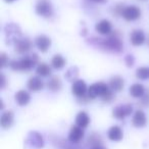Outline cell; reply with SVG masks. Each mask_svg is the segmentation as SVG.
Masks as SVG:
<instances>
[{
  "mask_svg": "<svg viewBox=\"0 0 149 149\" xmlns=\"http://www.w3.org/2000/svg\"><path fill=\"white\" fill-rule=\"evenodd\" d=\"M0 64H1V68H5L8 64V56L4 53V52H1L0 53Z\"/></svg>",
  "mask_w": 149,
  "mask_h": 149,
  "instance_id": "obj_31",
  "label": "cell"
},
{
  "mask_svg": "<svg viewBox=\"0 0 149 149\" xmlns=\"http://www.w3.org/2000/svg\"><path fill=\"white\" fill-rule=\"evenodd\" d=\"M15 50L19 54H25L30 51L32 48V42L28 38H21L17 43L15 44Z\"/></svg>",
  "mask_w": 149,
  "mask_h": 149,
  "instance_id": "obj_12",
  "label": "cell"
},
{
  "mask_svg": "<svg viewBox=\"0 0 149 149\" xmlns=\"http://www.w3.org/2000/svg\"><path fill=\"white\" fill-rule=\"evenodd\" d=\"M148 45H149V40H148Z\"/></svg>",
  "mask_w": 149,
  "mask_h": 149,
  "instance_id": "obj_40",
  "label": "cell"
},
{
  "mask_svg": "<svg viewBox=\"0 0 149 149\" xmlns=\"http://www.w3.org/2000/svg\"><path fill=\"white\" fill-rule=\"evenodd\" d=\"M89 1H91V2H94V3H101V4L107 2V0H89Z\"/></svg>",
  "mask_w": 149,
  "mask_h": 149,
  "instance_id": "obj_35",
  "label": "cell"
},
{
  "mask_svg": "<svg viewBox=\"0 0 149 149\" xmlns=\"http://www.w3.org/2000/svg\"><path fill=\"white\" fill-rule=\"evenodd\" d=\"M91 149H107V148H105V147H103V146H101V145H99V146H96V147H92Z\"/></svg>",
  "mask_w": 149,
  "mask_h": 149,
  "instance_id": "obj_36",
  "label": "cell"
},
{
  "mask_svg": "<svg viewBox=\"0 0 149 149\" xmlns=\"http://www.w3.org/2000/svg\"><path fill=\"white\" fill-rule=\"evenodd\" d=\"M107 136H108V139L113 142H118L123 139L124 137V133H123V130L120 127L118 126H112L109 128L107 132Z\"/></svg>",
  "mask_w": 149,
  "mask_h": 149,
  "instance_id": "obj_17",
  "label": "cell"
},
{
  "mask_svg": "<svg viewBox=\"0 0 149 149\" xmlns=\"http://www.w3.org/2000/svg\"><path fill=\"white\" fill-rule=\"evenodd\" d=\"M95 31L100 35H110L112 33V25L108 19H101L95 26Z\"/></svg>",
  "mask_w": 149,
  "mask_h": 149,
  "instance_id": "obj_11",
  "label": "cell"
},
{
  "mask_svg": "<svg viewBox=\"0 0 149 149\" xmlns=\"http://www.w3.org/2000/svg\"><path fill=\"white\" fill-rule=\"evenodd\" d=\"M72 93L78 98H82L87 95L88 87L85 81L84 80H77L76 82H74L72 85Z\"/></svg>",
  "mask_w": 149,
  "mask_h": 149,
  "instance_id": "obj_9",
  "label": "cell"
},
{
  "mask_svg": "<svg viewBox=\"0 0 149 149\" xmlns=\"http://www.w3.org/2000/svg\"><path fill=\"white\" fill-rule=\"evenodd\" d=\"M4 34H5V40H6L7 45H15L21 38H23L21 28L15 23L7 24L5 26Z\"/></svg>",
  "mask_w": 149,
  "mask_h": 149,
  "instance_id": "obj_3",
  "label": "cell"
},
{
  "mask_svg": "<svg viewBox=\"0 0 149 149\" xmlns=\"http://www.w3.org/2000/svg\"><path fill=\"white\" fill-rule=\"evenodd\" d=\"M109 86L106 85L103 82H97L94 83L88 88V95L91 99H94L96 97H103L108 91H109Z\"/></svg>",
  "mask_w": 149,
  "mask_h": 149,
  "instance_id": "obj_5",
  "label": "cell"
},
{
  "mask_svg": "<svg viewBox=\"0 0 149 149\" xmlns=\"http://www.w3.org/2000/svg\"><path fill=\"white\" fill-rule=\"evenodd\" d=\"M136 77L139 80H149V66H142L137 68Z\"/></svg>",
  "mask_w": 149,
  "mask_h": 149,
  "instance_id": "obj_27",
  "label": "cell"
},
{
  "mask_svg": "<svg viewBox=\"0 0 149 149\" xmlns=\"http://www.w3.org/2000/svg\"><path fill=\"white\" fill-rule=\"evenodd\" d=\"M84 129L80 128L78 127L77 125L76 126H72L70 128V131L68 133V141L72 143H74V144H77L79 143L82 139L84 138Z\"/></svg>",
  "mask_w": 149,
  "mask_h": 149,
  "instance_id": "obj_10",
  "label": "cell"
},
{
  "mask_svg": "<svg viewBox=\"0 0 149 149\" xmlns=\"http://www.w3.org/2000/svg\"><path fill=\"white\" fill-rule=\"evenodd\" d=\"M0 83H1L0 84V88H1V89H4L5 84H6V79H5L3 74H1V76H0Z\"/></svg>",
  "mask_w": 149,
  "mask_h": 149,
  "instance_id": "obj_34",
  "label": "cell"
},
{
  "mask_svg": "<svg viewBox=\"0 0 149 149\" xmlns=\"http://www.w3.org/2000/svg\"><path fill=\"white\" fill-rule=\"evenodd\" d=\"M36 13L42 17H51L53 15V6L49 0H38L35 7Z\"/></svg>",
  "mask_w": 149,
  "mask_h": 149,
  "instance_id": "obj_6",
  "label": "cell"
},
{
  "mask_svg": "<svg viewBox=\"0 0 149 149\" xmlns=\"http://www.w3.org/2000/svg\"><path fill=\"white\" fill-rule=\"evenodd\" d=\"M140 1H146V0H140Z\"/></svg>",
  "mask_w": 149,
  "mask_h": 149,
  "instance_id": "obj_39",
  "label": "cell"
},
{
  "mask_svg": "<svg viewBox=\"0 0 149 149\" xmlns=\"http://www.w3.org/2000/svg\"><path fill=\"white\" fill-rule=\"evenodd\" d=\"M125 7H126V6H124V4H123V3H118V4H116V6L113 7V15H116V17H118V15H122Z\"/></svg>",
  "mask_w": 149,
  "mask_h": 149,
  "instance_id": "obj_30",
  "label": "cell"
},
{
  "mask_svg": "<svg viewBox=\"0 0 149 149\" xmlns=\"http://www.w3.org/2000/svg\"><path fill=\"white\" fill-rule=\"evenodd\" d=\"M15 120V114L11 110H6L1 114L0 118V126L3 129H9L13 124Z\"/></svg>",
  "mask_w": 149,
  "mask_h": 149,
  "instance_id": "obj_16",
  "label": "cell"
},
{
  "mask_svg": "<svg viewBox=\"0 0 149 149\" xmlns=\"http://www.w3.org/2000/svg\"><path fill=\"white\" fill-rule=\"evenodd\" d=\"M15 102H17L19 106H25V105H27L30 102V100H31V95H30L29 92L26 91V90H19V91H17V93H15Z\"/></svg>",
  "mask_w": 149,
  "mask_h": 149,
  "instance_id": "obj_19",
  "label": "cell"
},
{
  "mask_svg": "<svg viewBox=\"0 0 149 149\" xmlns=\"http://www.w3.org/2000/svg\"><path fill=\"white\" fill-rule=\"evenodd\" d=\"M132 124L135 128H144L147 124V118L146 114L143 110H136L132 118Z\"/></svg>",
  "mask_w": 149,
  "mask_h": 149,
  "instance_id": "obj_13",
  "label": "cell"
},
{
  "mask_svg": "<svg viewBox=\"0 0 149 149\" xmlns=\"http://www.w3.org/2000/svg\"><path fill=\"white\" fill-rule=\"evenodd\" d=\"M4 1L6 3H11V2H13V1H17V0H4Z\"/></svg>",
  "mask_w": 149,
  "mask_h": 149,
  "instance_id": "obj_38",
  "label": "cell"
},
{
  "mask_svg": "<svg viewBox=\"0 0 149 149\" xmlns=\"http://www.w3.org/2000/svg\"><path fill=\"white\" fill-rule=\"evenodd\" d=\"M78 76H79V68L77 66H70L68 70L65 72L64 77L68 82H76L78 80Z\"/></svg>",
  "mask_w": 149,
  "mask_h": 149,
  "instance_id": "obj_25",
  "label": "cell"
},
{
  "mask_svg": "<svg viewBox=\"0 0 149 149\" xmlns=\"http://www.w3.org/2000/svg\"><path fill=\"white\" fill-rule=\"evenodd\" d=\"M122 17L128 22H134L140 19L141 17V10L136 5H130L126 6L122 13Z\"/></svg>",
  "mask_w": 149,
  "mask_h": 149,
  "instance_id": "obj_8",
  "label": "cell"
},
{
  "mask_svg": "<svg viewBox=\"0 0 149 149\" xmlns=\"http://www.w3.org/2000/svg\"><path fill=\"white\" fill-rule=\"evenodd\" d=\"M101 99L103 100L104 102H110L112 99H113V91H112L111 89H109V91H108Z\"/></svg>",
  "mask_w": 149,
  "mask_h": 149,
  "instance_id": "obj_32",
  "label": "cell"
},
{
  "mask_svg": "<svg viewBox=\"0 0 149 149\" xmlns=\"http://www.w3.org/2000/svg\"><path fill=\"white\" fill-rule=\"evenodd\" d=\"M81 34H82V35H83V36H85L86 34H87V29H86V28H85V29L83 30V33H81Z\"/></svg>",
  "mask_w": 149,
  "mask_h": 149,
  "instance_id": "obj_37",
  "label": "cell"
},
{
  "mask_svg": "<svg viewBox=\"0 0 149 149\" xmlns=\"http://www.w3.org/2000/svg\"><path fill=\"white\" fill-rule=\"evenodd\" d=\"M44 88V82L40 77H32L28 81V89L30 91L38 92Z\"/></svg>",
  "mask_w": 149,
  "mask_h": 149,
  "instance_id": "obj_18",
  "label": "cell"
},
{
  "mask_svg": "<svg viewBox=\"0 0 149 149\" xmlns=\"http://www.w3.org/2000/svg\"><path fill=\"white\" fill-rule=\"evenodd\" d=\"M90 118L86 111H80L76 116V125L82 129H85L89 126Z\"/></svg>",
  "mask_w": 149,
  "mask_h": 149,
  "instance_id": "obj_22",
  "label": "cell"
},
{
  "mask_svg": "<svg viewBox=\"0 0 149 149\" xmlns=\"http://www.w3.org/2000/svg\"><path fill=\"white\" fill-rule=\"evenodd\" d=\"M47 88L52 92H57L60 91L62 88V82L58 76H52L49 80H48L47 84H46Z\"/></svg>",
  "mask_w": 149,
  "mask_h": 149,
  "instance_id": "obj_21",
  "label": "cell"
},
{
  "mask_svg": "<svg viewBox=\"0 0 149 149\" xmlns=\"http://www.w3.org/2000/svg\"><path fill=\"white\" fill-rule=\"evenodd\" d=\"M133 112V106L132 104H122L118 105L112 110V116L116 120H125L127 116H129Z\"/></svg>",
  "mask_w": 149,
  "mask_h": 149,
  "instance_id": "obj_7",
  "label": "cell"
},
{
  "mask_svg": "<svg viewBox=\"0 0 149 149\" xmlns=\"http://www.w3.org/2000/svg\"><path fill=\"white\" fill-rule=\"evenodd\" d=\"M108 86H109V88L113 92H120L124 89L125 81L120 76H113V77H111V79L109 80V85Z\"/></svg>",
  "mask_w": 149,
  "mask_h": 149,
  "instance_id": "obj_20",
  "label": "cell"
},
{
  "mask_svg": "<svg viewBox=\"0 0 149 149\" xmlns=\"http://www.w3.org/2000/svg\"><path fill=\"white\" fill-rule=\"evenodd\" d=\"M130 41H131V43H132V45L141 46L146 41V36H145L144 32H143L142 30H134V31L131 33Z\"/></svg>",
  "mask_w": 149,
  "mask_h": 149,
  "instance_id": "obj_15",
  "label": "cell"
},
{
  "mask_svg": "<svg viewBox=\"0 0 149 149\" xmlns=\"http://www.w3.org/2000/svg\"><path fill=\"white\" fill-rule=\"evenodd\" d=\"M89 43L96 47H99L100 49H103L108 52L113 53H120L123 51L124 44L120 39V33H113L108 35L107 38L101 39V38H91L89 39Z\"/></svg>",
  "mask_w": 149,
  "mask_h": 149,
  "instance_id": "obj_1",
  "label": "cell"
},
{
  "mask_svg": "<svg viewBox=\"0 0 149 149\" xmlns=\"http://www.w3.org/2000/svg\"><path fill=\"white\" fill-rule=\"evenodd\" d=\"M39 62V57L36 53L27 55L19 60H13L9 63V66L13 70L17 72H28L31 70L36 64Z\"/></svg>",
  "mask_w": 149,
  "mask_h": 149,
  "instance_id": "obj_2",
  "label": "cell"
},
{
  "mask_svg": "<svg viewBox=\"0 0 149 149\" xmlns=\"http://www.w3.org/2000/svg\"><path fill=\"white\" fill-rule=\"evenodd\" d=\"M141 104L142 106H149V91H147L146 93L144 94L142 98H141Z\"/></svg>",
  "mask_w": 149,
  "mask_h": 149,
  "instance_id": "obj_33",
  "label": "cell"
},
{
  "mask_svg": "<svg viewBox=\"0 0 149 149\" xmlns=\"http://www.w3.org/2000/svg\"><path fill=\"white\" fill-rule=\"evenodd\" d=\"M100 142H101V139H100L99 135L93 134V135H91V137H89V143H91L92 147L99 146Z\"/></svg>",
  "mask_w": 149,
  "mask_h": 149,
  "instance_id": "obj_28",
  "label": "cell"
},
{
  "mask_svg": "<svg viewBox=\"0 0 149 149\" xmlns=\"http://www.w3.org/2000/svg\"><path fill=\"white\" fill-rule=\"evenodd\" d=\"M44 147V139L40 133L31 131L25 139L26 149H41Z\"/></svg>",
  "mask_w": 149,
  "mask_h": 149,
  "instance_id": "obj_4",
  "label": "cell"
},
{
  "mask_svg": "<svg viewBox=\"0 0 149 149\" xmlns=\"http://www.w3.org/2000/svg\"><path fill=\"white\" fill-rule=\"evenodd\" d=\"M35 45L41 52H47L51 46V39L46 35H40L35 39Z\"/></svg>",
  "mask_w": 149,
  "mask_h": 149,
  "instance_id": "obj_14",
  "label": "cell"
},
{
  "mask_svg": "<svg viewBox=\"0 0 149 149\" xmlns=\"http://www.w3.org/2000/svg\"><path fill=\"white\" fill-rule=\"evenodd\" d=\"M36 72L38 74V76H41V77H49L51 74V68L45 62H41L36 68Z\"/></svg>",
  "mask_w": 149,
  "mask_h": 149,
  "instance_id": "obj_24",
  "label": "cell"
},
{
  "mask_svg": "<svg viewBox=\"0 0 149 149\" xmlns=\"http://www.w3.org/2000/svg\"><path fill=\"white\" fill-rule=\"evenodd\" d=\"M66 60L61 54H55L51 60V64L55 70H61L64 65H65Z\"/></svg>",
  "mask_w": 149,
  "mask_h": 149,
  "instance_id": "obj_26",
  "label": "cell"
},
{
  "mask_svg": "<svg viewBox=\"0 0 149 149\" xmlns=\"http://www.w3.org/2000/svg\"><path fill=\"white\" fill-rule=\"evenodd\" d=\"M145 93V87L142 84L136 83L130 87V94L135 98H142Z\"/></svg>",
  "mask_w": 149,
  "mask_h": 149,
  "instance_id": "obj_23",
  "label": "cell"
},
{
  "mask_svg": "<svg viewBox=\"0 0 149 149\" xmlns=\"http://www.w3.org/2000/svg\"><path fill=\"white\" fill-rule=\"evenodd\" d=\"M124 60H125V63H126V65L128 66V68H132V66L135 64V57H134V55H132V54L126 55Z\"/></svg>",
  "mask_w": 149,
  "mask_h": 149,
  "instance_id": "obj_29",
  "label": "cell"
}]
</instances>
